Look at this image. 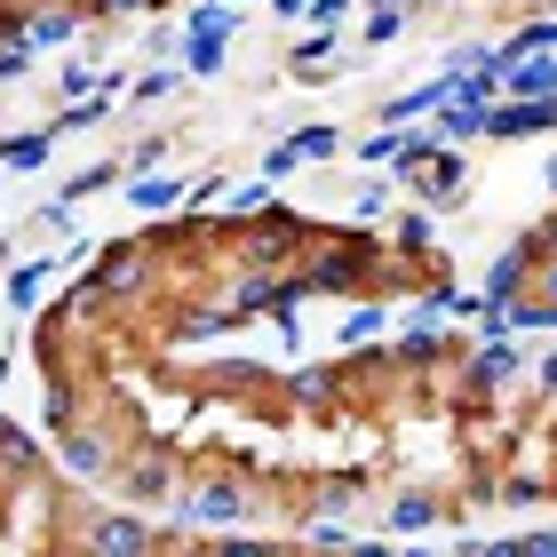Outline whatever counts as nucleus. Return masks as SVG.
<instances>
[{
    "mask_svg": "<svg viewBox=\"0 0 557 557\" xmlns=\"http://www.w3.org/2000/svg\"><path fill=\"white\" fill-rule=\"evenodd\" d=\"M96 549H104V557H136V549H144V525H136V518L96 525Z\"/></svg>",
    "mask_w": 557,
    "mask_h": 557,
    "instance_id": "nucleus-3",
    "label": "nucleus"
},
{
    "mask_svg": "<svg viewBox=\"0 0 557 557\" xmlns=\"http://www.w3.org/2000/svg\"><path fill=\"white\" fill-rule=\"evenodd\" d=\"M48 160V136H16V144H0V168H40Z\"/></svg>",
    "mask_w": 557,
    "mask_h": 557,
    "instance_id": "nucleus-4",
    "label": "nucleus"
},
{
    "mask_svg": "<svg viewBox=\"0 0 557 557\" xmlns=\"http://www.w3.org/2000/svg\"><path fill=\"white\" fill-rule=\"evenodd\" d=\"M295 151H302V160H326V151H335V128H302Z\"/></svg>",
    "mask_w": 557,
    "mask_h": 557,
    "instance_id": "nucleus-8",
    "label": "nucleus"
},
{
    "mask_svg": "<svg viewBox=\"0 0 557 557\" xmlns=\"http://www.w3.org/2000/svg\"><path fill=\"white\" fill-rule=\"evenodd\" d=\"M542 175H549V191H557V160H549V168H542Z\"/></svg>",
    "mask_w": 557,
    "mask_h": 557,
    "instance_id": "nucleus-10",
    "label": "nucleus"
},
{
    "mask_svg": "<svg viewBox=\"0 0 557 557\" xmlns=\"http://www.w3.org/2000/svg\"><path fill=\"white\" fill-rule=\"evenodd\" d=\"M175 191H184V184H175V175H151V184H136V208H168Z\"/></svg>",
    "mask_w": 557,
    "mask_h": 557,
    "instance_id": "nucleus-6",
    "label": "nucleus"
},
{
    "mask_svg": "<svg viewBox=\"0 0 557 557\" xmlns=\"http://www.w3.org/2000/svg\"><path fill=\"white\" fill-rule=\"evenodd\" d=\"M398 24H407L398 9H374V16H367V40H374V48H391V40H398Z\"/></svg>",
    "mask_w": 557,
    "mask_h": 557,
    "instance_id": "nucleus-7",
    "label": "nucleus"
},
{
    "mask_svg": "<svg viewBox=\"0 0 557 557\" xmlns=\"http://www.w3.org/2000/svg\"><path fill=\"white\" fill-rule=\"evenodd\" d=\"M232 24H239L232 0H208V9H191V40H184L191 72H223V40H232Z\"/></svg>",
    "mask_w": 557,
    "mask_h": 557,
    "instance_id": "nucleus-1",
    "label": "nucleus"
},
{
    "mask_svg": "<svg viewBox=\"0 0 557 557\" xmlns=\"http://www.w3.org/2000/svg\"><path fill=\"white\" fill-rule=\"evenodd\" d=\"M525 557H557V534H542V542H525Z\"/></svg>",
    "mask_w": 557,
    "mask_h": 557,
    "instance_id": "nucleus-9",
    "label": "nucleus"
},
{
    "mask_svg": "<svg viewBox=\"0 0 557 557\" xmlns=\"http://www.w3.org/2000/svg\"><path fill=\"white\" fill-rule=\"evenodd\" d=\"M430 175H422V199H462V160H454V151H430V160H422Z\"/></svg>",
    "mask_w": 557,
    "mask_h": 557,
    "instance_id": "nucleus-2",
    "label": "nucleus"
},
{
    "mask_svg": "<svg viewBox=\"0 0 557 557\" xmlns=\"http://www.w3.org/2000/svg\"><path fill=\"white\" fill-rule=\"evenodd\" d=\"M72 24H81V16H72V9H48V16H33V24H24V40H64V33H72Z\"/></svg>",
    "mask_w": 557,
    "mask_h": 557,
    "instance_id": "nucleus-5",
    "label": "nucleus"
},
{
    "mask_svg": "<svg viewBox=\"0 0 557 557\" xmlns=\"http://www.w3.org/2000/svg\"><path fill=\"white\" fill-rule=\"evenodd\" d=\"M374 9H407V0H374Z\"/></svg>",
    "mask_w": 557,
    "mask_h": 557,
    "instance_id": "nucleus-12",
    "label": "nucleus"
},
{
    "mask_svg": "<svg viewBox=\"0 0 557 557\" xmlns=\"http://www.w3.org/2000/svg\"><path fill=\"white\" fill-rule=\"evenodd\" d=\"M542 239H549V247H557V215H549V232H542Z\"/></svg>",
    "mask_w": 557,
    "mask_h": 557,
    "instance_id": "nucleus-11",
    "label": "nucleus"
}]
</instances>
